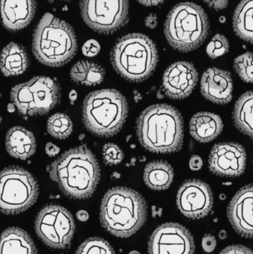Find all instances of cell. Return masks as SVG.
Listing matches in <instances>:
<instances>
[{
	"instance_id": "6da1fadb",
	"label": "cell",
	"mask_w": 253,
	"mask_h": 254,
	"mask_svg": "<svg viewBox=\"0 0 253 254\" xmlns=\"http://www.w3.org/2000/svg\"><path fill=\"white\" fill-rule=\"evenodd\" d=\"M49 173L61 191L74 199L92 196L101 179L98 160L86 145L64 152L49 166Z\"/></svg>"
},
{
	"instance_id": "7a4b0ae2",
	"label": "cell",
	"mask_w": 253,
	"mask_h": 254,
	"mask_svg": "<svg viewBox=\"0 0 253 254\" xmlns=\"http://www.w3.org/2000/svg\"><path fill=\"white\" fill-rule=\"evenodd\" d=\"M140 143L154 153L178 152L184 143V121L177 109L156 104L146 109L137 121Z\"/></svg>"
},
{
	"instance_id": "3957f363",
	"label": "cell",
	"mask_w": 253,
	"mask_h": 254,
	"mask_svg": "<svg viewBox=\"0 0 253 254\" xmlns=\"http://www.w3.org/2000/svg\"><path fill=\"white\" fill-rule=\"evenodd\" d=\"M102 227L120 238H128L139 231L147 219V204L134 190L117 187L104 195L100 213Z\"/></svg>"
},
{
	"instance_id": "277c9868",
	"label": "cell",
	"mask_w": 253,
	"mask_h": 254,
	"mask_svg": "<svg viewBox=\"0 0 253 254\" xmlns=\"http://www.w3.org/2000/svg\"><path fill=\"white\" fill-rule=\"evenodd\" d=\"M32 49L34 57L43 65L62 66L77 53V37L69 24L46 13L34 30Z\"/></svg>"
},
{
	"instance_id": "5b68a950",
	"label": "cell",
	"mask_w": 253,
	"mask_h": 254,
	"mask_svg": "<svg viewBox=\"0 0 253 254\" xmlns=\"http://www.w3.org/2000/svg\"><path fill=\"white\" fill-rule=\"evenodd\" d=\"M115 71L129 81L141 82L150 77L158 63L155 43L145 34L133 33L119 39L111 52Z\"/></svg>"
},
{
	"instance_id": "8992f818",
	"label": "cell",
	"mask_w": 253,
	"mask_h": 254,
	"mask_svg": "<svg viewBox=\"0 0 253 254\" xmlns=\"http://www.w3.org/2000/svg\"><path fill=\"white\" fill-rule=\"evenodd\" d=\"M126 98L115 89H101L83 101L82 119L88 131L99 137H111L120 131L127 119Z\"/></svg>"
},
{
	"instance_id": "52a82bcc",
	"label": "cell",
	"mask_w": 253,
	"mask_h": 254,
	"mask_svg": "<svg viewBox=\"0 0 253 254\" xmlns=\"http://www.w3.org/2000/svg\"><path fill=\"white\" fill-rule=\"evenodd\" d=\"M210 33L209 18L203 7L185 1L169 11L164 25L168 43L175 50L189 52L200 47Z\"/></svg>"
},
{
	"instance_id": "ba28073f",
	"label": "cell",
	"mask_w": 253,
	"mask_h": 254,
	"mask_svg": "<svg viewBox=\"0 0 253 254\" xmlns=\"http://www.w3.org/2000/svg\"><path fill=\"white\" fill-rule=\"evenodd\" d=\"M60 86L56 79L46 76L33 77L12 88L10 100L19 114L27 117L43 116L60 102Z\"/></svg>"
},
{
	"instance_id": "9c48e42d",
	"label": "cell",
	"mask_w": 253,
	"mask_h": 254,
	"mask_svg": "<svg viewBox=\"0 0 253 254\" xmlns=\"http://www.w3.org/2000/svg\"><path fill=\"white\" fill-rule=\"evenodd\" d=\"M38 196V183L29 172L16 166L1 171L0 207L2 213L14 215L25 211Z\"/></svg>"
},
{
	"instance_id": "30bf717a",
	"label": "cell",
	"mask_w": 253,
	"mask_h": 254,
	"mask_svg": "<svg viewBox=\"0 0 253 254\" xmlns=\"http://www.w3.org/2000/svg\"><path fill=\"white\" fill-rule=\"evenodd\" d=\"M35 231L46 246L54 249H65L71 245L75 223L68 210L56 204H49L37 215Z\"/></svg>"
},
{
	"instance_id": "8fae6325",
	"label": "cell",
	"mask_w": 253,
	"mask_h": 254,
	"mask_svg": "<svg viewBox=\"0 0 253 254\" xmlns=\"http://www.w3.org/2000/svg\"><path fill=\"white\" fill-rule=\"evenodd\" d=\"M85 23L100 34H110L128 22L129 0H80Z\"/></svg>"
},
{
	"instance_id": "7c38bea8",
	"label": "cell",
	"mask_w": 253,
	"mask_h": 254,
	"mask_svg": "<svg viewBox=\"0 0 253 254\" xmlns=\"http://www.w3.org/2000/svg\"><path fill=\"white\" fill-rule=\"evenodd\" d=\"M194 239L188 229L178 223L163 224L150 237L149 254H194Z\"/></svg>"
},
{
	"instance_id": "4fadbf2b",
	"label": "cell",
	"mask_w": 253,
	"mask_h": 254,
	"mask_svg": "<svg viewBox=\"0 0 253 254\" xmlns=\"http://www.w3.org/2000/svg\"><path fill=\"white\" fill-rule=\"evenodd\" d=\"M177 206L181 213L190 219H200L210 213L213 195L210 187L197 179L184 182L177 194Z\"/></svg>"
},
{
	"instance_id": "5bb4252c",
	"label": "cell",
	"mask_w": 253,
	"mask_h": 254,
	"mask_svg": "<svg viewBox=\"0 0 253 254\" xmlns=\"http://www.w3.org/2000/svg\"><path fill=\"white\" fill-rule=\"evenodd\" d=\"M246 163V150L234 142L218 143L209 154V170L221 177L240 176L245 172Z\"/></svg>"
},
{
	"instance_id": "9a60e30c",
	"label": "cell",
	"mask_w": 253,
	"mask_h": 254,
	"mask_svg": "<svg viewBox=\"0 0 253 254\" xmlns=\"http://www.w3.org/2000/svg\"><path fill=\"white\" fill-rule=\"evenodd\" d=\"M199 74L191 63L178 61L168 67L163 76V92L171 99L190 96L197 85Z\"/></svg>"
},
{
	"instance_id": "2e32d148",
	"label": "cell",
	"mask_w": 253,
	"mask_h": 254,
	"mask_svg": "<svg viewBox=\"0 0 253 254\" xmlns=\"http://www.w3.org/2000/svg\"><path fill=\"white\" fill-rule=\"evenodd\" d=\"M227 216L236 233L253 238V185L242 188L232 198Z\"/></svg>"
},
{
	"instance_id": "e0dca14e",
	"label": "cell",
	"mask_w": 253,
	"mask_h": 254,
	"mask_svg": "<svg viewBox=\"0 0 253 254\" xmlns=\"http://www.w3.org/2000/svg\"><path fill=\"white\" fill-rule=\"evenodd\" d=\"M203 96L214 104H228L233 98V83L229 71L209 68L203 72L201 80Z\"/></svg>"
},
{
	"instance_id": "ac0fdd59",
	"label": "cell",
	"mask_w": 253,
	"mask_h": 254,
	"mask_svg": "<svg viewBox=\"0 0 253 254\" xmlns=\"http://www.w3.org/2000/svg\"><path fill=\"white\" fill-rule=\"evenodd\" d=\"M2 24L6 29L18 31L26 28L37 10L35 0H1Z\"/></svg>"
},
{
	"instance_id": "d6986e66",
	"label": "cell",
	"mask_w": 253,
	"mask_h": 254,
	"mask_svg": "<svg viewBox=\"0 0 253 254\" xmlns=\"http://www.w3.org/2000/svg\"><path fill=\"white\" fill-rule=\"evenodd\" d=\"M5 147L9 155L13 158L28 159L37 149L35 136L25 127H12L6 134Z\"/></svg>"
},
{
	"instance_id": "ffe728a7",
	"label": "cell",
	"mask_w": 253,
	"mask_h": 254,
	"mask_svg": "<svg viewBox=\"0 0 253 254\" xmlns=\"http://www.w3.org/2000/svg\"><path fill=\"white\" fill-rule=\"evenodd\" d=\"M224 124L218 115L199 113L192 118L190 131L192 137L201 143H208L215 140L223 131Z\"/></svg>"
},
{
	"instance_id": "44dd1931",
	"label": "cell",
	"mask_w": 253,
	"mask_h": 254,
	"mask_svg": "<svg viewBox=\"0 0 253 254\" xmlns=\"http://www.w3.org/2000/svg\"><path fill=\"white\" fill-rule=\"evenodd\" d=\"M0 254H38L31 237L16 227L7 228L1 234Z\"/></svg>"
},
{
	"instance_id": "7402d4cb",
	"label": "cell",
	"mask_w": 253,
	"mask_h": 254,
	"mask_svg": "<svg viewBox=\"0 0 253 254\" xmlns=\"http://www.w3.org/2000/svg\"><path fill=\"white\" fill-rule=\"evenodd\" d=\"M29 65L28 54L23 46L18 43H9L1 55V69L6 77L23 74Z\"/></svg>"
},
{
	"instance_id": "603a6c76",
	"label": "cell",
	"mask_w": 253,
	"mask_h": 254,
	"mask_svg": "<svg viewBox=\"0 0 253 254\" xmlns=\"http://www.w3.org/2000/svg\"><path fill=\"white\" fill-rule=\"evenodd\" d=\"M173 179V168L166 161H152L144 169V182L148 188L154 190L168 189L172 185Z\"/></svg>"
},
{
	"instance_id": "cb8c5ba5",
	"label": "cell",
	"mask_w": 253,
	"mask_h": 254,
	"mask_svg": "<svg viewBox=\"0 0 253 254\" xmlns=\"http://www.w3.org/2000/svg\"><path fill=\"white\" fill-rule=\"evenodd\" d=\"M233 30L236 35L253 44V0H242L235 10Z\"/></svg>"
},
{
	"instance_id": "d4e9b609",
	"label": "cell",
	"mask_w": 253,
	"mask_h": 254,
	"mask_svg": "<svg viewBox=\"0 0 253 254\" xmlns=\"http://www.w3.org/2000/svg\"><path fill=\"white\" fill-rule=\"evenodd\" d=\"M105 69L92 61H80L74 64L70 77L74 83L87 86L101 84L105 77Z\"/></svg>"
},
{
	"instance_id": "484cf974",
	"label": "cell",
	"mask_w": 253,
	"mask_h": 254,
	"mask_svg": "<svg viewBox=\"0 0 253 254\" xmlns=\"http://www.w3.org/2000/svg\"><path fill=\"white\" fill-rule=\"evenodd\" d=\"M233 120L238 129L253 138V91L243 94L236 101Z\"/></svg>"
},
{
	"instance_id": "4316f807",
	"label": "cell",
	"mask_w": 253,
	"mask_h": 254,
	"mask_svg": "<svg viewBox=\"0 0 253 254\" xmlns=\"http://www.w3.org/2000/svg\"><path fill=\"white\" fill-rule=\"evenodd\" d=\"M47 131L54 138L66 139L73 131L72 121L67 115L56 113L48 121Z\"/></svg>"
},
{
	"instance_id": "83f0119b",
	"label": "cell",
	"mask_w": 253,
	"mask_h": 254,
	"mask_svg": "<svg viewBox=\"0 0 253 254\" xmlns=\"http://www.w3.org/2000/svg\"><path fill=\"white\" fill-rule=\"evenodd\" d=\"M75 254H115V252L103 239L92 237L80 245Z\"/></svg>"
},
{
	"instance_id": "f1b7e54d",
	"label": "cell",
	"mask_w": 253,
	"mask_h": 254,
	"mask_svg": "<svg viewBox=\"0 0 253 254\" xmlns=\"http://www.w3.org/2000/svg\"><path fill=\"white\" fill-rule=\"evenodd\" d=\"M234 69L243 81L253 83V54L246 52L235 59Z\"/></svg>"
},
{
	"instance_id": "f546056e",
	"label": "cell",
	"mask_w": 253,
	"mask_h": 254,
	"mask_svg": "<svg viewBox=\"0 0 253 254\" xmlns=\"http://www.w3.org/2000/svg\"><path fill=\"white\" fill-rule=\"evenodd\" d=\"M230 42L223 34H218L212 37L206 47V53L211 59H216L228 53Z\"/></svg>"
},
{
	"instance_id": "4dcf8cb0",
	"label": "cell",
	"mask_w": 253,
	"mask_h": 254,
	"mask_svg": "<svg viewBox=\"0 0 253 254\" xmlns=\"http://www.w3.org/2000/svg\"><path fill=\"white\" fill-rule=\"evenodd\" d=\"M102 158L107 165H117L123 161L124 154L115 143H108L102 148Z\"/></svg>"
},
{
	"instance_id": "1f68e13d",
	"label": "cell",
	"mask_w": 253,
	"mask_h": 254,
	"mask_svg": "<svg viewBox=\"0 0 253 254\" xmlns=\"http://www.w3.org/2000/svg\"><path fill=\"white\" fill-rule=\"evenodd\" d=\"M100 51H101V45L97 40L93 39L86 41L82 48L83 55L89 58L96 56L99 54Z\"/></svg>"
},
{
	"instance_id": "d6a6232c",
	"label": "cell",
	"mask_w": 253,
	"mask_h": 254,
	"mask_svg": "<svg viewBox=\"0 0 253 254\" xmlns=\"http://www.w3.org/2000/svg\"><path fill=\"white\" fill-rule=\"evenodd\" d=\"M217 246V240L212 234H206L202 239V248L206 253H212Z\"/></svg>"
},
{
	"instance_id": "836d02e7",
	"label": "cell",
	"mask_w": 253,
	"mask_h": 254,
	"mask_svg": "<svg viewBox=\"0 0 253 254\" xmlns=\"http://www.w3.org/2000/svg\"><path fill=\"white\" fill-rule=\"evenodd\" d=\"M220 254H253V251L241 245H233L224 249Z\"/></svg>"
},
{
	"instance_id": "e575fe53",
	"label": "cell",
	"mask_w": 253,
	"mask_h": 254,
	"mask_svg": "<svg viewBox=\"0 0 253 254\" xmlns=\"http://www.w3.org/2000/svg\"><path fill=\"white\" fill-rule=\"evenodd\" d=\"M208 7L215 10H222L227 8L229 4V0H203Z\"/></svg>"
},
{
	"instance_id": "d590c367",
	"label": "cell",
	"mask_w": 253,
	"mask_h": 254,
	"mask_svg": "<svg viewBox=\"0 0 253 254\" xmlns=\"http://www.w3.org/2000/svg\"><path fill=\"white\" fill-rule=\"evenodd\" d=\"M203 167V160L199 155H193L190 158V167L192 170L197 171Z\"/></svg>"
},
{
	"instance_id": "8d00e7d4",
	"label": "cell",
	"mask_w": 253,
	"mask_h": 254,
	"mask_svg": "<svg viewBox=\"0 0 253 254\" xmlns=\"http://www.w3.org/2000/svg\"><path fill=\"white\" fill-rule=\"evenodd\" d=\"M145 25L147 28H156L157 25V16L154 13H150L145 19Z\"/></svg>"
},
{
	"instance_id": "74e56055",
	"label": "cell",
	"mask_w": 253,
	"mask_h": 254,
	"mask_svg": "<svg viewBox=\"0 0 253 254\" xmlns=\"http://www.w3.org/2000/svg\"><path fill=\"white\" fill-rule=\"evenodd\" d=\"M46 152L49 157H54L59 152V148L51 142H49L46 146Z\"/></svg>"
},
{
	"instance_id": "f35d334b",
	"label": "cell",
	"mask_w": 253,
	"mask_h": 254,
	"mask_svg": "<svg viewBox=\"0 0 253 254\" xmlns=\"http://www.w3.org/2000/svg\"><path fill=\"white\" fill-rule=\"evenodd\" d=\"M143 5L147 7H153V6H157L163 3L165 0H138Z\"/></svg>"
},
{
	"instance_id": "ab89813d",
	"label": "cell",
	"mask_w": 253,
	"mask_h": 254,
	"mask_svg": "<svg viewBox=\"0 0 253 254\" xmlns=\"http://www.w3.org/2000/svg\"><path fill=\"white\" fill-rule=\"evenodd\" d=\"M77 217L79 220L82 221V222H86L89 219V213L86 210H80V211L77 212Z\"/></svg>"
},
{
	"instance_id": "60d3db41",
	"label": "cell",
	"mask_w": 253,
	"mask_h": 254,
	"mask_svg": "<svg viewBox=\"0 0 253 254\" xmlns=\"http://www.w3.org/2000/svg\"><path fill=\"white\" fill-rule=\"evenodd\" d=\"M69 97L70 99H71V101H75V100L77 99V92H76L74 90L71 91V93H70Z\"/></svg>"
},
{
	"instance_id": "b9f144b4",
	"label": "cell",
	"mask_w": 253,
	"mask_h": 254,
	"mask_svg": "<svg viewBox=\"0 0 253 254\" xmlns=\"http://www.w3.org/2000/svg\"><path fill=\"white\" fill-rule=\"evenodd\" d=\"M219 237L221 240H225L227 237V233L225 231H220Z\"/></svg>"
},
{
	"instance_id": "7bdbcfd3",
	"label": "cell",
	"mask_w": 253,
	"mask_h": 254,
	"mask_svg": "<svg viewBox=\"0 0 253 254\" xmlns=\"http://www.w3.org/2000/svg\"><path fill=\"white\" fill-rule=\"evenodd\" d=\"M129 254H141L139 252H136V251H133V252H131Z\"/></svg>"
},
{
	"instance_id": "ee69618b",
	"label": "cell",
	"mask_w": 253,
	"mask_h": 254,
	"mask_svg": "<svg viewBox=\"0 0 253 254\" xmlns=\"http://www.w3.org/2000/svg\"><path fill=\"white\" fill-rule=\"evenodd\" d=\"M62 1H68V0H62Z\"/></svg>"
}]
</instances>
